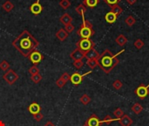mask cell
Returning a JSON list of instances; mask_svg holds the SVG:
<instances>
[{"label": "cell", "instance_id": "obj_1", "mask_svg": "<svg viewBox=\"0 0 149 126\" xmlns=\"http://www.w3.org/2000/svg\"><path fill=\"white\" fill-rule=\"evenodd\" d=\"M12 46L24 57H29L39 46V42L27 30H24L12 41Z\"/></svg>", "mask_w": 149, "mask_h": 126}, {"label": "cell", "instance_id": "obj_2", "mask_svg": "<svg viewBox=\"0 0 149 126\" xmlns=\"http://www.w3.org/2000/svg\"><path fill=\"white\" fill-rule=\"evenodd\" d=\"M125 50L122 49L121 51H120L118 53H116L114 55V54H113V53L111 51H109L108 49H106L100 56L99 66L106 74H109L120 62V60L117 58V56H119Z\"/></svg>", "mask_w": 149, "mask_h": 126}, {"label": "cell", "instance_id": "obj_3", "mask_svg": "<svg viewBox=\"0 0 149 126\" xmlns=\"http://www.w3.org/2000/svg\"><path fill=\"white\" fill-rule=\"evenodd\" d=\"M82 20H83V23H82L80 28L78 30L77 33L82 39H90L95 33L94 30L93 29V25L90 21L86 20L85 17L82 18Z\"/></svg>", "mask_w": 149, "mask_h": 126}, {"label": "cell", "instance_id": "obj_4", "mask_svg": "<svg viewBox=\"0 0 149 126\" xmlns=\"http://www.w3.org/2000/svg\"><path fill=\"white\" fill-rule=\"evenodd\" d=\"M76 46H77V48L80 49L84 53H86L87 51L94 48L95 43L90 39H81L76 43Z\"/></svg>", "mask_w": 149, "mask_h": 126}, {"label": "cell", "instance_id": "obj_5", "mask_svg": "<svg viewBox=\"0 0 149 126\" xmlns=\"http://www.w3.org/2000/svg\"><path fill=\"white\" fill-rule=\"evenodd\" d=\"M3 78L9 85H12L18 80V75L13 69H8L7 72L3 75Z\"/></svg>", "mask_w": 149, "mask_h": 126}, {"label": "cell", "instance_id": "obj_6", "mask_svg": "<svg viewBox=\"0 0 149 126\" xmlns=\"http://www.w3.org/2000/svg\"><path fill=\"white\" fill-rule=\"evenodd\" d=\"M91 73H92V71H89V72H87V73H85L84 75H80L79 72H75V73H73V74L71 75L70 81H71V82H72L73 85L78 86V85H79V84L82 82L84 77H85L86 75H89V74H91Z\"/></svg>", "mask_w": 149, "mask_h": 126}, {"label": "cell", "instance_id": "obj_7", "mask_svg": "<svg viewBox=\"0 0 149 126\" xmlns=\"http://www.w3.org/2000/svg\"><path fill=\"white\" fill-rule=\"evenodd\" d=\"M135 95L138 96L141 100L145 99L149 95V84L148 86H144L143 84L140 85L134 91Z\"/></svg>", "mask_w": 149, "mask_h": 126}, {"label": "cell", "instance_id": "obj_8", "mask_svg": "<svg viewBox=\"0 0 149 126\" xmlns=\"http://www.w3.org/2000/svg\"><path fill=\"white\" fill-rule=\"evenodd\" d=\"M29 59H30V61L36 66V65H38V63L41 62V61L44 59V56H43V54H42L40 52L35 50V51H33V52L29 55Z\"/></svg>", "mask_w": 149, "mask_h": 126}, {"label": "cell", "instance_id": "obj_9", "mask_svg": "<svg viewBox=\"0 0 149 126\" xmlns=\"http://www.w3.org/2000/svg\"><path fill=\"white\" fill-rule=\"evenodd\" d=\"M101 125V121L95 114L91 115V117L85 123V125L86 126H100Z\"/></svg>", "mask_w": 149, "mask_h": 126}, {"label": "cell", "instance_id": "obj_10", "mask_svg": "<svg viewBox=\"0 0 149 126\" xmlns=\"http://www.w3.org/2000/svg\"><path fill=\"white\" fill-rule=\"evenodd\" d=\"M40 0H37L33 4L31 5L30 7V11L31 13H33L34 15H38L42 12L43 11V6L40 4Z\"/></svg>", "mask_w": 149, "mask_h": 126}, {"label": "cell", "instance_id": "obj_11", "mask_svg": "<svg viewBox=\"0 0 149 126\" xmlns=\"http://www.w3.org/2000/svg\"><path fill=\"white\" fill-rule=\"evenodd\" d=\"M85 53H86L82 52L80 49L76 48V49H74V50L71 53L70 56H71V58H72L73 61H79V60H83V59L85 58Z\"/></svg>", "mask_w": 149, "mask_h": 126}, {"label": "cell", "instance_id": "obj_12", "mask_svg": "<svg viewBox=\"0 0 149 126\" xmlns=\"http://www.w3.org/2000/svg\"><path fill=\"white\" fill-rule=\"evenodd\" d=\"M118 121L121 126H131L133 125V119L128 115H124L122 118H119Z\"/></svg>", "mask_w": 149, "mask_h": 126}, {"label": "cell", "instance_id": "obj_13", "mask_svg": "<svg viewBox=\"0 0 149 126\" xmlns=\"http://www.w3.org/2000/svg\"><path fill=\"white\" fill-rule=\"evenodd\" d=\"M100 54L94 48L87 51L85 53V58H86L87 60H89V59H97V60H99L100 59Z\"/></svg>", "mask_w": 149, "mask_h": 126}, {"label": "cell", "instance_id": "obj_14", "mask_svg": "<svg viewBox=\"0 0 149 126\" xmlns=\"http://www.w3.org/2000/svg\"><path fill=\"white\" fill-rule=\"evenodd\" d=\"M40 111H41V107H40V105H39L38 103H31V104L29 105V107H28V111H29L31 114H32V115H35V114L39 113Z\"/></svg>", "mask_w": 149, "mask_h": 126}, {"label": "cell", "instance_id": "obj_15", "mask_svg": "<svg viewBox=\"0 0 149 126\" xmlns=\"http://www.w3.org/2000/svg\"><path fill=\"white\" fill-rule=\"evenodd\" d=\"M59 21L64 25H67L69 24H72V18L68 14V13H65L63 14L60 18H59Z\"/></svg>", "mask_w": 149, "mask_h": 126}, {"label": "cell", "instance_id": "obj_16", "mask_svg": "<svg viewBox=\"0 0 149 126\" xmlns=\"http://www.w3.org/2000/svg\"><path fill=\"white\" fill-rule=\"evenodd\" d=\"M56 37H57L60 41H64V40H65V39H67V37H68V32H67L65 29L61 28V29H59V30L57 32Z\"/></svg>", "mask_w": 149, "mask_h": 126}, {"label": "cell", "instance_id": "obj_17", "mask_svg": "<svg viewBox=\"0 0 149 126\" xmlns=\"http://www.w3.org/2000/svg\"><path fill=\"white\" fill-rule=\"evenodd\" d=\"M117 16L113 12V11H109L106 14L105 16V19L108 24H113L116 20H117Z\"/></svg>", "mask_w": 149, "mask_h": 126}, {"label": "cell", "instance_id": "obj_18", "mask_svg": "<svg viewBox=\"0 0 149 126\" xmlns=\"http://www.w3.org/2000/svg\"><path fill=\"white\" fill-rule=\"evenodd\" d=\"M115 41L117 42V44H118L119 46H125V45L127 43V39L126 38V36H125V35H123V34H120V35L116 38Z\"/></svg>", "mask_w": 149, "mask_h": 126}, {"label": "cell", "instance_id": "obj_19", "mask_svg": "<svg viewBox=\"0 0 149 126\" xmlns=\"http://www.w3.org/2000/svg\"><path fill=\"white\" fill-rule=\"evenodd\" d=\"M111 11H113L117 17H119L123 12V9L119 4H114V5L111 6Z\"/></svg>", "mask_w": 149, "mask_h": 126}, {"label": "cell", "instance_id": "obj_20", "mask_svg": "<svg viewBox=\"0 0 149 126\" xmlns=\"http://www.w3.org/2000/svg\"><path fill=\"white\" fill-rule=\"evenodd\" d=\"M2 7H3V9L6 12H10V11H11L12 9L14 8V4H13L10 1L7 0L5 3L3 4Z\"/></svg>", "mask_w": 149, "mask_h": 126}, {"label": "cell", "instance_id": "obj_21", "mask_svg": "<svg viewBox=\"0 0 149 126\" xmlns=\"http://www.w3.org/2000/svg\"><path fill=\"white\" fill-rule=\"evenodd\" d=\"M99 0H84L83 4L86 7H90V8H94L98 4H99Z\"/></svg>", "mask_w": 149, "mask_h": 126}, {"label": "cell", "instance_id": "obj_22", "mask_svg": "<svg viewBox=\"0 0 149 126\" xmlns=\"http://www.w3.org/2000/svg\"><path fill=\"white\" fill-rule=\"evenodd\" d=\"M132 111H133L136 115H139V114H141V113L143 111V107H142L139 103H134V104L132 106Z\"/></svg>", "mask_w": 149, "mask_h": 126}, {"label": "cell", "instance_id": "obj_23", "mask_svg": "<svg viewBox=\"0 0 149 126\" xmlns=\"http://www.w3.org/2000/svg\"><path fill=\"white\" fill-rule=\"evenodd\" d=\"M76 11L79 15H80L82 18L85 17V12L86 11V7L84 5V4H79L76 7Z\"/></svg>", "mask_w": 149, "mask_h": 126}, {"label": "cell", "instance_id": "obj_24", "mask_svg": "<svg viewBox=\"0 0 149 126\" xmlns=\"http://www.w3.org/2000/svg\"><path fill=\"white\" fill-rule=\"evenodd\" d=\"M86 63H87V66L89 68L93 69V68H95L96 67L99 66V60H97V59H89V60H87Z\"/></svg>", "mask_w": 149, "mask_h": 126}, {"label": "cell", "instance_id": "obj_25", "mask_svg": "<svg viewBox=\"0 0 149 126\" xmlns=\"http://www.w3.org/2000/svg\"><path fill=\"white\" fill-rule=\"evenodd\" d=\"M79 101H80V103H81L82 104H84V105H87V104L91 102V97H90L88 95L84 94V95L80 97Z\"/></svg>", "mask_w": 149, "mask_h": 126}, {"label": "cell", "instance_id": "obj_26", "mask_svg": "<svg viewBox=\"0 0 149 126\" xmlns=\"http://www.w3.org/2000/svg\"><path fill=\"white\" fill-rule=\"evenodd\" d=\"M118 120H119V118H118V119H115V118H113L111 116L107 115V116H106L105 118L101 121V124L111 125V123H113V122H114V121H118Z\"/></svg>", "mask_w": 149, "mask_h": 126}, {"label": "cell", "instance_id": "obj_27", "mask_svg": "<svg viewBox=\"0 0 149 126\" xmlns=\"http://www.w3.org/2000/svg\"><path fill=\"white\" fill-rule=\"evenodd\" d=\"M59 5H60V7H61L62 9L66 10V9H68V8L70 7L71 2H70V0H60Z\"/></svg>", "mask_w": 149, "mask_h": 126}, {"label": "cell", "instance_id": "obj_28", "mask_svg": "<svg viewBox=\"0 0 149 126\" xmlns=\"http://www.w3.org/2000/svg\"><path fill=\"white\" fill-rule=\"evenodd\" d=\"M136 20L133 16H128L126 19H125V23L128 25V26H133L135 24Z\"/></svg>", "mask_w": 149, "mask_h": 126}, {"label": "cell", "instance_id": "obj_29", "mask_svg": "<svg viewBox=\"0 0 149 126\" xmlns=\"http://www.w3.org/2000/svg\"><path fill=\"white\" fill-rule=\"evenodd\" d=\"M144 45H145L144 41H143L142 39H136V40L134 41V46L137 49H141V48L144 46Z\"/></svg>", "mask_w": 149, "mask_h": 126}, {"label": "cell", "instance_id": "obj_30", "mask_svg": "<svg viewBox=\"0 0 149 126\" xmlns=\"http://www.w3.org/2000/svg\"><path fill=\"white\" fill-rule=\"evenodd\" d=\"M10 68V64H9V62L8 61H2L1 62H0V69L1 70H3V71H6V70H8Z\"/></svg>", "mask_w": 149, "mask_h": 126}, {"label": "cell", "instance_id": "obj_31", "mask_svg": "<svg viewBox=\"0 0 149 126\" xmlns=\"http://www.w3.org/2000/svg\"><path fill=\"white\" fill-rule=\"evenodd\" d=\"M31 81H32L34 83H38V82L42 80V75L38 73V74H37V75H31Z\"/></svg>", "mask_w": 149, "mask_h": 126}, {"label": "cell", "instance_id": "obj_32", "mask_svg": "<svg viewBox=\"0 0 149 126\" xmlns=\"http://www.w3.org/2000/svg\"><path fill=\"white\" fill-rule=\"evenodd\" d=\"M113 115L117 118H120L124 116V111L120 109V108H118L116 109L114 111H113Z\"/></svg>", "mask_w": 149, "mask_h": 126}, {"label": "cell", "instance_id": "obj_33", "mask_svg": "<svg viewBox=\"0 0 149 126\" xmlns=\"http://www.w3.org/2000/svg\"><path fill=\"white\" fill-rule=\"evenodd\" d=\"M29 73H30L31 75H37V74L39 73V69H38V68L37 66L33 65L32 67H31V68H29Z\"/></svg>", "mask_w": 149, "mask_h": 126}, {"label": "cell", "instance_id": "obj_34", "mask_svg": "<svg viewBox=\"0 0 149 126\" xmlns=\"http://www.w3.org/2000/svg\"><path fill=\"white\" fill-rule=\"evenodd\" d=\"M73 66L77 68V69H80L83 66H84V62L82 60L79 61H73Z\"/></svg>", "mask_w": 149, "mask_h": 126}, {"label": "cell", "instance_id": "obj_35", "mask_svg": "<svg viewBox=\"0 0 149 126\" xmlns=\"http://www.w3.org/2000/svg\"><path fill=\"white\" fill-rule=\"evenodd\" d=\"M122 86H123V84H122V82H121L120 80H116V81L113 83V87L115 89H120L122 88Z\"/></svg>", "mask_w": 149, "mask_h": 126}, {"label": "cell", "instance_id": "obj_36", "mask_svg": "<svg viewBox=\"0 0 149 126\" xmlns=\"http://www.w3.org/2000/svg\"><path fill=\"white\" fill-rule=\"evenodd\" d=\"M74 29H75V27H74V25H73L72 24H69V25H65V30L68 33L72 32L74 31Z\"/></svg>", "mask_w": 149, "mask_h": 126}, {"label": "cell", "instance_id": "obj_37", "mask_svg": "<svg viewBox=\"0 0 149 126\" xmlns=\"http://www.w3.org/2000/svg\"><path fill=\"white\" fill-rule=\"evenodd\" d=\"M43 118H44V115H43L41 112H39V113H38V114L33 115V119H34L35 121H37V122L41 121Z\"/></svg>", "mask_w": 149, "mask_h": 126}, {"label": "cell", "instance_id": "obj_38", "mask_svg": "<svg viewBox=\"0 0 149 126\" xmlns=\"http://www.w3.org/2000/svg\"><path fill=\"white\" fill-rule=\"evenodd\" d=\"M104 1H105L106 4H107L110 7L113 6V5H114V4H118L120 2V0H104Z\"/></svg>", "mask_w": 149, "mask_h": 126}, {"label": "cell", "instance_id": "obj_39", "mask_svg": "<svg viewBox=\"0 0 149 126\" xmlns=\"http://www.w3.org/2000/svg\"><path fill=\"white\" fill-rule=\"evenodd\" d=\"M70 77H71V76H70V75H69V74H68V73H66V72H65V73H64V74L60 76V78H61V79H62L65 83H66L67 82H69V81H70Z\"/></svg>", "mask_w": 149, "mask_h": 126}, {"label": "cell", "instance_id": "obj_40", "mask_svg": "<svg viewBox=\"0 0 149 126\" xmlns=\"http://www.w3.org/2000/svg\"><path fill=\"white\" fill-rule=\"evenodd\" d=\"M56 84H57V86H58V88H63V87L65 86V82L61 78H58V79L56 81Z\"/></svg>", "mask_w": 149, "mask_h": 126}, {"label": "cell", "instance_id": "obj_41", "mask_svg": "<svg viewBox=\"0 0 149 126\" xmlns=\"http://www.w3.org/2000/svg\"><path fill=\"white\" fill-rule=\"evenodd\" d=\"M136 1H137V0H127V3L129 5H133V4H134L136 3Z\"/></svg>", "mask_w": 149, "mask_h": 126}, {"label": "cell", "instance_id": "obj_42", "mask_svg": "<svg viewBox=\"0 0 149 126\" xmlns=\"http://www.w3.org/2000/svg\"><path fill=\"white\" fill-rule=\"evenodd\" d=\"M44 126H55V125H54L52 122H51V121H48V122H47V123H46V124H45V125Z\"/></svg>", "mask_w": 149, "mask_h": 126}, {"label": "cell", "instance_id": "obj_43", "mask_svg": "<svg viewBox=\"0 0 149 126\" xmlns=\"http://www.w3.org/2000/svg\"><path fill=\"white\" fill-rule=\"evenodd\" d=\"M0 126H5V124L3 121H1V120H0Z\"/></svg>", "mask_w": 149, "mask_h": 126}, {"label": "cell", "instance_id": "obj_44", "mask_svg": "<svg viewBox=\"0 0 149 126\" xmlns=\"http://www.w3.org/2000/svg\"><path fill=\"white\" fill-rule=\"evenodd\" d=\"M83 126H86V125H83Z\"/></svg>", "mask_w": 149, "mask_h": 126}]
</instances>
